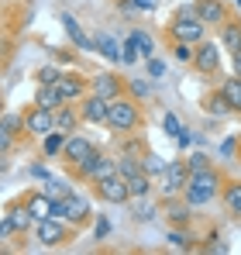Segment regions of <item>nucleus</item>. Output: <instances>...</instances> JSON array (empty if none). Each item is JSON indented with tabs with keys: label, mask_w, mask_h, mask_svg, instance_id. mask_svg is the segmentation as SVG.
I'll list each match as a JSON object with an SVG mask.
<instances>
[{
	"label": "nucleus",
	"mask_w": 241,
	"mask_h": 255,
	"mask_svg": "<svg viewBox=\"0 0 241 255\" xmlns=\"http://www.w3.org/2000/svg\"><path fill=\"white\" fill-rule=\"evenodd\" d=\"M35 104L45 107V111H59V107L69 104V100L62 97V90H59L55 83H48V86H38V90H35Z\"/></svg>",
	"instance_id": "4be33fe9"
},
{
	"label": "nucleus",
	"mask_w": 241,
	"mask_h": 255,
	"mask_svg": "<svg viewBox=\"0 0 241 255\" xmlns=\"http://www.w3.org/2000/svg\"><path fill=\"white\" fill-rule=\"evenodd\" d=\"M14 148H17V138H14V134H10L7 128L0 125V155H10Z\"/></svg>",
	"instance_id": "79ce46f5"
},
{
	"label": "nucleus",
	"mask_w": 241,
	"mask_h": 255,
	"mask_svg": "<svg viewBox=\"0 0 241 255\" xmlns=\"http://www.w3.org/2000/svg\"><path fill=\"white\" fill-rule=\"evenodd\" d=\"M66 138H69V134H66V131H59V128H55V131H48V134L41 138V155H45V159H62Z\"/></svg>",
	"instance_id": "5701e85b"
},
{
	"label": "nucleus",
	"mask_w": 241,
	"mask_h": 255,
	"mask_svg": "<svg viewBox=\"0 0 241 255\" xmlns=\"http://www.w3.org/2000/svg\"><path fill=\"white\" fill-rule=\"evenodd\" d=\"M93 45H97V52H100L104 59H111V62H120V52H124V45H120L118 38H111L107 31L93 35Z\"/></svg>",
	"instance_id": "b1692460"
},
{
	"label": "nucleus",
	"mask_w": 241,
	"mask_h": 255,
	"mask_svg": "<svg viewBox=\"0 0 241 255\" xmlns=\"http://www.w3.org/2000/svg\"><path fill=\"white\" fill-rule=\"evenodd\" d=\"M221 155L224 159H241V138H224L221 141Z\"/></svg>",
	"instance_id": "58836bf2"
},
{
	"label": "nucleus",
	"mask_w": 241,
	"mask_h": 255,
	"mask_svg": "<svg viewBox=\"0 0 241 255\" xmlns=\"http://www.w3.org/2000/svg\"><path fill=\"white\" fill-rule=\"evenodd\" d=\"M90 148H93V141H90L83 131H73V134L66 138V148H62V166H66V169H69V166H76Z\"/></svg>",
	"instance_id": "dca6fc26"
},
{
	"label": "nucleus",
	"mask_w": 241,
	"mask_h": 255,
	"mask_svg": "<svg viewBox=\"0 0 241 255\" xmlns=\"http://www.w3.org/2000/svg\"><path fill=\"white\" fill-rule=\"evenodd\" d=\"M176 141H179V145H183V148H190V145H193V134H190V131H186V128H183V131H179V138H176Z\"/></svg>",
	"instance_id": "603ef678"
},
{
	"label": "nucleus",
	"mask_w": 241,
	"mask_h": 255,
	"mask_svg": "<svg viewBox=\"0 0 241 255\" xmlns=\"http://www.w3.org/2000/svg\"><path fill=\"white\" fill-rule=\"evenodd\" d=\"M207 31H210V28L203 24L200 17H179V14H176V17L169 21V28H165V35H169L172 42H186V45L203 42Z\"/></svg>",
	"instance_id": "39448f33"
},
{
	"label": "nucleus",
	"mask_w": 241,
	"mask_h": 255,
	"mask_svg": "<svg viewBox=\"0 0 241 255\" xmlns=\"http://www.w3.org/2000/svg\"><path fill=\"white\" fill-rule=\"evenodd\" d=\"M118 172L127 179V176H134V172H145V166H141V155H124L120 152L118 155Z\"/></svg>",
	"instance_id": "473e14b6"
},
{
	"label": "nucleus",
	"mask_w": 241,
	"mask_h": 255,
	"mask_svg": "<svg viewBox=\"0 0 241 255\" xmlns=\"http://www.w3.org/2000/svg\"><path fill=\"white\" fill-rule=\"evenodd\" d=\"M190 179V169H186V159H169V166L162 172L159 183V197L162 200H172V197H183V186Z\"/></svg>",
	"instance_id": "423d86ee"
},
{
	"label": "nucleus",
	"mask_w": 241,
	"mask_h": 255,
	"mask_svg": "<svg viewBox=\"0 0 241 255\" xmlns=\"http://www.w3.org/2000/svg\"><path fill=\"white\" fill-rule=\"evenodd\" d=\"M59 76H62V66H55V62H48V66H38V69H35V83H38V86L59 83Z\"/></svg>",
	"instance_id": "72a5a7b5"
},
{
	"label": "nucleus",
	"mask_w": 241,
	"mask_h": 255,
	"mask_svg": "<svg viewBox=\"0 0 241 255\" xmlns=\"http://www.w3.org/2000/svg\"><path fill=\"white\" fill-rule=\"evenodd\" d=\"M238 138H241V134H238Z\"/></svg>",
	"instance_id": "4d7b16f0"
},
{
	"label": "nucleus",
	"mask_w": 241,
	"mask_h": 255,
	"mask_svg": "<svg viewBox=\"0 0 241 255\" xmlns=\"http://www.w3.org/2000/svg\"><path fill=\"white\" fill-rule=\"evenodd\" d=\"M172 59H176V62H183V66H190V62H193V45L172 42Z\"/></svg>",
	"instance_id": "e433bc0d"
},
{
	"label": "nucleus",
	"mask_w": 241,
	"mask_h": 255,
	"mask_svg": "<svg viewBox=\"0 0 241 255\" xmlns=\"http://www.w3.org/2000/svg\"><path fill=\"white\" fill-rule=\"evenodd\" d=\"M127 97L145 100V97H152V86L145 83V80H127Z\"/></svg>",
	"instance_id": "4c0bfd02"
},
{
	"label": "nucleus",
	"mask_w": 241,
	"mask_h": 255,
	"mask_svg": "<svg viewBox=\"0 0 241 255\" xmlns=\"http://www.w3.org/2000/svg\"><path fill=\"white\" fill-rule=\"evenodd\" d=\"M138 59H141V55H138V48H131V45H124V52H120V62H124V66H134Z\"/></svg>",
	"instance_id": "c03bdc74"
},
{
	"label": "nucleus",
	"mask_w": 241,
	"mask_h": 255,
	"mask_svg": "<svg viewBox=\"0 0 241 255\" xmlns=\"http://www.w3.org/2000/svg\"><path fill=\"white\" fill-rule=\"evenodd\" d=\"M221 190H224V176L210 166V169L193 172V176L186 179V186H183V200L197 211V207H207L210 200H217Z\"/></svg>",
	"instance_id": "f03ea898"
},
{
	"label": "nucleus",
	"mask_w": 241,
	"mask_h": 255,
	"mask_svg": "<svg viewBox=\"0 0 241 255\" xmlns=\"http://www.w3.org/2000/svg\"><path fill=\"white\" fill-rule=\"evenodd\" d=\"M186 169H190V176H193V172H203V169H210V159H207L203 152H193V155L186 159Z\"/></svg>",
	"instance_id": "ea45409f"
},
{
	"label": "nucleus",
	"mask_w": 241,
	"mask_h": 255,
	"mask_svg": "<svg viewBox=\"0 0 241 255\" xmlns=\"http://www.w3.org/2000/svg\"><path fill=\"white\" fill-rule=\"evenodd\" d=\"M107 235H111V217H107V214H97V228H93V238H97V242H104Z\"/></svg>",
	"instance_id": "37998d69"
},
{
	"label": "nucleus",
	"mask_w": 241,
	"mask_h": 255,
	"mask_svg": "<svg viewBox=\"0 0 241 255\" xmlns=\"http://www.w3.org/2000/svg\"><path fill=\"white\" fill-rule=\"evenodd\" d=\"M28 176H35V179H48L52 172L45 169V166H31V169H28Z\"/></svg>",
	"instance_id": "3c124183"
},
{
	"label": "nucleus",
	"mask_w": 241,
	"mask_h": 255,
	"mask_svg": "<svg viewBox=\"0 0 241 255\" xmlns=\"http://www.w3.org/2000/svg\"><path fill=\"white\" fill-rule=\"evenodd\" d=\"M221 90H224V97L231 100L235 114L241 118V80H238V76H231V80H224V83H221Z\"/></svg>",
	"instance_id": "7c9ffc66"
},
{
	"label": "nucleus",
	"mask_w": 241,
	"mask_h": 255,
	"mask_svg": "<svg viewBox=\"0 0 241 255\" xmlns=\"http://www.w3.org/2000/svg\"><path fill=\"white\" fill-rule=\"evenodd\" d=\"M80 114L86 125H107V114H111V100L107 97H100V93H86L80 100Z\"/></svg>",
	"instance_id": "f8f14e48"
},
{
	"label": "nucleus",
	"mask_w": 241,
	"mask_h": 255,
	"mask_svg": "<svg viewBox=\"0 0 241 255\" xmlns=\"http://www.w3.org/2000/svg\"><path fill=\"white\" fill-rule=\"evenodd\" d=\"M24 200H28V207H31V214H35V221H41V217H52V197L45 193V190H35V193H24Z\"/></svg>",
	"instance_id": "393cba45"
},
{
	"label": "nucleus",
	"mask_w": 241,
	"mask_h": 255,
	"mask_svg": "<svg viewBox=\"0 0 241 255\" xmlns=\"http://www.w3.org/2000/svg\"><path fill=\"white\" fill-rule=\"evenodd\" d=\"M134 217H138V221H152V217H155V207H138Z\"/></svg>",
	"instance_id": "09e8293b"
},
{
	"label": "nucleus",
	"mask_w": 241,
	"mask_h": 255,
	"mask_svg": "<svg viewBox=\"0 0 241 255\" xmlns=\"http://www.w3.org/2000/svg\"><path fill=\"white\" fill-rule=\"evenodd\" d=\"M90 90L100 93V97H107V100H118V97L127 93V80L118 76V73H93L90 76Z\"/></svg>",
	"instance_id": "9b49d317"
},
{
	"label": "nucleus",
	"mask_w": 241,
	"mask_h": 255,
	"mask_svg": "<svg viewBox=\"0 0 241 255\" xmlns=\"http://www.w3.org/2000/svg\"><path fill=\"white\" fill-rule=\"evenodd\" d=\"M162 204H165L169 228H190V221H193V207H190L183 197H172V200H162Z\"/></svg>",
	"instance_id": "f3484780"
},
{
	"label": "nucleus",
	"mask_w": 241,
	"mask_h": 255,
	"mask_svg": "<svg viewBox=\"0 0 241 255\" xmlns=\"http://www.w3.org/2000/svg\"><path fill=\"white\" fill-rule=\"evenodd\" d=\"M52 217H62V221H69V224L80 231V228H86V221L93 217V211H90V200H86V197L69 193V197H62V200L52 204Z\"/></svg>",
	"instance_id": "20e7f679"
},
{
	"label": "nucleus",
	"mask_w": 241,
	"mask_h": 255,
	"mask_svg": "<svg viewBox=\"0 0 241 255\" xmlns=\"http://www.w3.org/2000/svg\"><path fill=\"white\" fill-rule=\"evenodd\" d=\"M59 21H62V31L69 35V42L76 45L80 52H93V48H97V45H93V38H90V35L83 31V24L76 21V17H73V14H62Z\"/></svg>",
	"instance_id": "a211bd4d"
},
{
	"label": "nucleus",
	"mask_w": 241,
	"mask_h": 255,
	"mask_svg": "<svg viewBox=\"0 0 241 255\" xmlns=\"http://www.w3.org/2000/svg\"><path fill=\"white\" fill-rule=\"evenodd\" d=\"M0 114H3V93H0Z\"/></svg>",
	"instance_id": "5fc2aeb1"
},
{
	"label": "nucleus",
	"mask_w": 241,
	"mask_h": 255,
	"mask_svg": "<svg viewBox=\"0 0 241 255\" xmlns=\"http://www.w3.org/2000/svg\"><path fill=\"white\" fill-rule=\"evenodd\" d=\"M14 235H17V231H14V224L3 217V221H0V242H7V238H14Z\"/></svg>",
	"instance_id": "a18cd8bd"
},
{
	"label": "nucleus",
	"mask_w": 241,
	"mask_h": 255,
	"mask_svg": "<svg viewBox=\"0 0 241 255\" xmlns=\"http://www.w3.org/2000/svg\"><path fill=\"white\" fill-rule=\"evenodd\" d=\"M217 200L224 204V211L231 214V217L241 221V179H224V190H221Z\"/></svg>",
	"instance_id": "6ab92c4d"
},
{
	"label": "nucleus",
	"mask_w": 241,
	"mask_h": 255,
	"mask_svg": "<svg viewBox=\"0 0 241 255\" xmlns=\"http://www.w3.org/2000/svg\"><path fill=\"white\" fill-rule=\"evenodd\" d=\"M193 3H197V17H200L207 28H221V24L231 17L224 0H193Z\"/></svg>",
	"instance_id": "4468645a"
},
{
	"label": "nucleus",
	"mask_w": 241,
	"mask_h": 255,
	"mask_svg": "<svg viewBox=\"0 0 241 255\" xmlns=\"http://www.w3.org/2000/svg\"><path fill=\"white\" fill-rule=\"evenodd\" d=\"M200 107H203V114H207V118H214V121H221V118H231V114H235V107H231V100L224 97V90H221V86H217V90H210V93L203 97Z\"/></svg>",
	"instance_id": "2eb2a0df"
},
{
	"label": "nucleus",
	"mask_w": 241,
	"mask_h": 255,
	"mask_svg": "<svg viewBox=\"0 0 241 255\" xmlns=\"http://www.w3.org/2000/svg\"><path fill=\"white\" fill-rule=\"evenodd\" d=\"M10 169V162H7V155H0V172H7Z\"/></svg>",
	"instance_id": "864d4df0"
},
{
	"label": "nucleus",
	"mask_w": 241,
	"mask_h": 255,
	"mask_svg": "<svg viewBox=\"0 0 241 255\" xmlns=\"http://www.w3.org/2000/svg\"><path fill=\"white\" fill-rule=\"evenodd\" d=\"M3 217H7V221L14 224V231H17V235H31V231H35V224H38L24 197H17V200H10V204L3 207Z\"/></svg>",
	"instance_id": "9d476101"
},
{
	"label": "nucleus",
	"mask_w": 241,
	"mask_h": 255,
	"mask_svg": "<svg viewBox=\"0 0 241 255\" xmlns=\"http://www.w3.org/2000/svg\"><path fill=\"white\" fill-rule=\"evenodd\" d=\"M217 42H221L224 52H238V48H241V21L228 17V21L217 28Z\"/></svg>",
	"instance_id": "412c9836"
},
{
	"label": "nucleus",
	"mask_w": 241,
	"mask_h": 255,
	"mask_svg": "<svg viewBox=\"0 0 241 255\" xmlns=\"http://www.w3.org/2000/svg\"><path fill=\"white\" fill-rule=\"evenodd\" d=\"M145 62H148V73H152V76H162V73H165L162 59H155V55H152V59H145Z\"/></svg>",
	"instance_id": "49530a36"
},
{
	"label": "nucleus",
	"mask_w": 241,
	"mask_h": 255,
	"mask_svg": "<svg viewBox=\"0 0 241 255\" xmlns=\"http://www.w3.org/2000/svg\"><path fill=\"white\" fill-rule=\"evenodd\" d=\"M52 200H62V197H69L73 193V186H69V179H55V176H48L45 179V186H41Z\"/></svg>",
	"instance_id": "c756f323"
},
{
	"label": "nucleus",
	"mask_w": 241,
	"mask_h": 255,
	"mask_svg": "<svg viewBox=\"0 0 241 255\" xmlns=\"http://www.w3.org/2000/svg\"><path fill=\"white\" fill-rule=\"evenodd\" d=\"M200 252H214V255H228V242H221V235L217 231H210L207 235V242L203 245H197Z\"/></svg>",
	"instance_id": "c9c22d12"
},
{
	"label": "nucleus",
	"mask_w": 241,
	"mask_h": 255,
	"mask_svg": "<svg viewBox=\"0 0 241 255\" xmlns=\"http://www.w3.org/2000/svg\"><path fill=\"white\" fill-rule=\"evenodd\" d=\"M200 76H217L221 73V42H210V38H203V42L193 45V62H190Z\"/></svg>",
	"instance_id": "6e6552de"
},
{
	"label": "nucleus",
	"mask_w": 241,
	"mask_h": 255,
	"mask_svg": "<svg viewBox=\"0 0 241 255\" xmlns=\"http://www.w3.org/2000/svg\"><path fill=\"white\" fill-rule=\"evenodd\" d=\"M90 186H93V197L104 200V204H127V200H131L127 179H124L120 172H111V176H104V179H97V183H90Z\"/></svg>",
	"instance_id": "0eeeda50"
},
{
	"label": "nucleus",
	"mask_w": 241,
	"mask_h": 255,
	"mask_svg": "<svg viewBox=\"0 0 241 255\" xmlns=\"http://www.w3.org/2000/svg\"><path fill=\"white\" fill-rule=\"evenodd\" d=\"M165 242L176 249V252H193L197 249V238L186 231V228H169V235H165Z\"/></svg>",
	"instance_id": "bb28decb"
},
{
	"label": "nucleus",
	"mask_w": 241,
	"mask_h": 255,
	"mask_svg": "<svg viewBox=\"0 0 241 255\" xmlns=\"http://www.w3.org/2000/svg\"><path fill=\"white\" fill-rule=\"evenodd\" d=\"M127 193H131V200H145V197L152 193V176H148V172L127 176Z\"/></svg>",
	"instance_id": "a878e982"
},
{
	"label": "nucleus",
	"mask_w": 241,
	"mask_h": 255,
	"mask_svg": "<svg viewBox=\"0 0 241 255\" xmlns=\"http://www.w3.org/2000/svg\"><path fill=\"white\" fill-rule=\"evenodd\" d=\"M162 131H165L169 138H179V131H183V125H179V118H176L172 111H169V114L162 118Z\"/></svg>",
	"instance_id": "a19ab883"
},
{
	"label": "nucleus",
	"mask_w": 241,
	"mask_h": 255,
	"mask_svg": "<svg viewBox=\"0 0 241 255\" xmlns=\"http://www.w3.org/2000/svg\"><path fill=\"white\" fill-rule=\"evenodd\" d=\"M141 166H145V172H148V176L155 179V176H162V172H165L169 159H162L159 152H145V155H141Z\"/></svg>",
	"instance_id": "2f4dec72"
},
{
	"label": "nucleus",
	"mask_w": 241,
	"mask_h": 255,
	"mask_svg": "<svg viewBox=\"0 0 241 255\" xmlns=\"http://www.w3.org/2000/svg\"><path fill=\"white\" fill-rule=\"evenodd\" d=\"M73 238H76V228L69 221H62V217H41L35 224V242L45 245V249H62Z\"/></svg>",
	"instance_id": "7ed1b4c3"
},
{
	"label": "nucleus",
	"mask_w": 241,
	"mask_h": 255,
	"mask_svg": "<svg viewBox=\"0 0 241 255\" xmlns=\"http://www.w3.org/2000/svg\"><path fill=\"white\" fill-rule=\"evenodd\" d=\"M120 152H124V155H145L141 131H138V134H124V141H120Z\"/></svg>",
	"instance_id": "f704fd0d"
},
{
	"label": "nucleus",
	"mask_w": 241,
	"mask_h": 255,
	"mask_svg": "<svg viewBox=\"0 0 241 255\" xmlns=\"http://www.w3.org/2000/svg\"><path fill=\"white\" fill-rule=\"evenodd\" d=\"M59 90H62V97L69 100V104H80L83 97L90 93V76H83V73H76V69H62V76H59Z\"/></svg>",
	"instance_id": "ddd939ff"
},
{
	"label": "nucleus",
	"mask_w": 241,
	"mask_h": 255,
	"mask_svg": "<svg viewBox=\"0 0 241 255\" xmlns=\"http://www.w3.org/2000/svg\"><path fill=\"white\" fill-rule=\"evenodd\" d=\"M124 45L138 48V55H141V59H152V52H155V45H152V35H148V31H138V28H134L127 38H124Z\"/></svg>",
	"instance_id": "cd10ccee"
},
{
	"label": "nucleus",
	"mask_w": 241,
	"mask_h": 255,
	"mask_svg": "<svg viewBox=\"0 0 241 255\" xmlns=\"http://www.w3.org/2000/svg\"><path fill=\"white\" fill-rule=\"evenodd\" d=\"M231 73L241 80V48H238V52H231Z\"/></svg>",
	"instance_id": "de8ad7c7"
},
{
	"label": "nucleus",
	"mask_w": 241,
	"mask_h": 255,
	"mask_svg": "<svg viewBox=\"0 0 241 255\" xmlns=\"http://www.w3.org/2000/svg\"><path fill=\"white\" fill-rule=\"evenodd\" d=\"M0 125L7 128V131H10V134H14L17 141H21V138H28V128H24V114H10V111H3V114H0Z\"/></svg>",
	"instance_id": "c85d7f7f"
},
{
	"label": "nucleus",
	"mask_w": 241,
	"mask_h": 255,
	"mask_svg": "<svg viewBox=\"0 0 241 255\" xmlns=\"http://www.w3.org/2000/svg\"><path fill=\"white\" fill-rule=\"evenodd\" d=\"M80 125H83L80 104H62V107L55 111V128H59V131L73 134V131H80Z\"/></svg>",
	"instance_id": "aec40b11"
},
{
	"label": "nucleus",
	"mask_w": 241,
	"mask_h": 255,
	"mask_svg": "<svg viewBox=\"0 0 241 255\" xmlns=\"http://www.w3.org/2000/svg\"><path fill=\"white\" fill-rule=\"evenodd\" d=\"M107 131H114L118 138L124 134H138V131H145V111H141V100H134V97H118V100H111V114H107Z\"/></svg>",
	"instance_id": "f257e3e1"
},
{
	"label": "nucleus",
	"mask_w": 241,
	"mask_h": 255,
	"mask_svg": "<svg viewBox=\"0 0 241 255\" xmlns=\"http://www.w3.org/2000/svg\"><path fill=\"white\" fill-rule=\"evenodd\" d=\"M235 3H238V7H241V0H235Z\"/></svg>",
	"instance_id": "6e6d98bb"
},
{
	"label": "nucleus",
	"mask_w": 241,
	"mask_h": 255,
	"mask_svg": "<svg viewBox=\"0 0 241 255\" xmlns=\"http://www.w3.org/2000/svg\"><path fill=\"white\" fill-rule=\"evenodd\" d=\"M131 3H134L138 10H155V7H159V0H131Z\"/></svg>",
	"instance_id": "8fccbe9b"
},
{
	"label": "nucleus",
	"mask_w": 241,
	"mask_h": 255,
	"mask_svg": "<svg viewBox=\"0 0 241 255\" xmlns=\"http://www.w3.org/2000/svg\"><path fill=\"white\" fill-rule=\"evenodd\" d=\"M24 114V128H28V138H45L48 131H55V111H45L31 100V107L21 111Z\"/></svg>",
	"instance_id": "1a4fd4ad"
}]
</instances>
